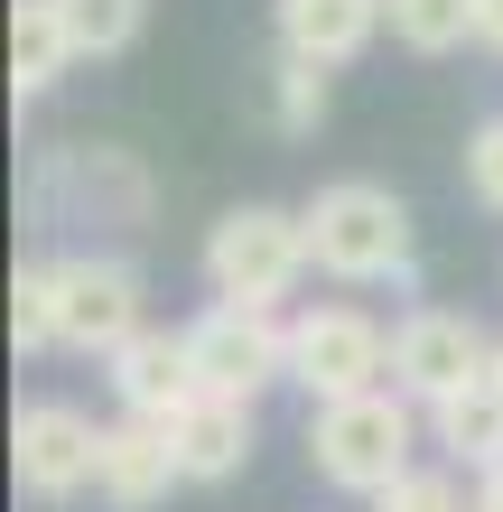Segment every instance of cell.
I'll return each instance as SVG.
<instances>
[{
    "mask_svg": "<svg viewBox=\"0 0 503 512\" xmlns=\"http://www.w3.org/2000/svg\"><path fill=\"white\" fill-rule=\"evenodd\" d=\"M420 401L392 382V391H345V401H317L308 419V466L327 475L336 494H382L392 475H410V447H420Z\"/></svg>",
    "mask_w": 503,
    "mask_h": 512,
    "instance_id": "obj_1",
    "label": "cell"
},
{
    "mask_svg": "<svg viewBox=\"0 0 503 512\" xmlns=\"http://www.w3.org/2000/svg\"><path fill=\"white\" fill-rule=\"evenodd\" d=\"M308 252L345 289L401 280L410 270V205L392 187H373V177H336V187L308 196Z\"/></svg>",
    "mask_w": 503,
    "mask_h": 512,
    "instance_id": "obj_2",
    "label": "cell"
},
{
    "mask_svg": "<svg viewBox=\"0 0 503 512\" xmlns=\"http://www.w3.org/2000/svg\"><path fill=\"white\" fill-rule=\"evenodd\" d=\"M317 270L308 252V215H280V205H233V215L205 233V280L215 298H243V308H280Z\"/></svg>",
    "mask_w": 503,
    "mask_h": 512,
    "instance_id": "obj_3",
    "label": "cell"
},
{
    "mask_svg": "<svg viewBox=\"0 0 503 512\" xmlns=\"http://www.w3.org/2000/svg\"><path fill=\"white\" fill-rule=\"evenodd\" d=\"M187 354H196V382L233 391V401H261L271 382H289V326L271 308H243V298H215L187 326Z\"/></svg>",
    "mask_w": 503,
    "mask_h": 512,
    "instance_id": "obj_4",
    "label": "cell"
},
{
    "mask_svg": "<svg viewBox=\"0 0 503 512\" xmlns=\"http://www.w3.org/2000/svg\"><path fill=\"white\" fill-rule=\"evenodd\" d=\"M392 373V336L364 308H299L289 317V382L308 401H345V391H373Z\"/></svg>",
    "mask_w": 503,
    "mask_h": 512,
    "instance_id": "obj_5",
    "label": "cell"
},
{
    "mask_svg": "<svg viewBox=\"0 0 503 512\" xmlns=\"http://www.w3.org/2000/svg\"><path fill=\"white\" fill-rule=\"evenodd\" d=\"M485 364H494V336H485L476 317H457V308H410V317L392 326V382H401L420 410L476 391Z\"/></svg>",
    "mask_w": 503,
    "mask_h": 512,
    "instance_id": "obj_6",
    "label": "cell"
},
{
    "mask_svg": "<svg viewBox=\"0 0 503 512\" xmlns=\"http://www.w3.org/2000/svg\"><path fill=\"white\" fill-rule=\"evenodd\" d=\"M140 336V270L131 261H103V252H75L56 261V345L66 354H122Z\"/></svg>",
    "mask_w": 503,
    "mask_h": 512,
    "instance_id": "obj_7",
    "label": "cell"
},
{
    "mask_svg": "<svg viewBox=\"0 0 503 512\" xmlns=\"http://www.w3.org/2000/svg\"><path fill=\"white\" fill-rule=\"evenodd\" d=\"M10 466H19V494L75 503L84 485H103V429L75 401H28L10 429Z\"/></svg>",
    "mask_w": 503,
    "mask_h": 512,
    "instance_id": "obj_8",
    "label": "cell"
},
{
    "mask_svg": "<svg viewBox=\"0 0 503 512\" xmlns=\"http://www.w3.org/2000/svg\"><path fill=\"white\" fill-rule=\"evenodd\" d=\"M196 354H187V326L177 336H159V326H140V336L112 354V401L122 410H140V419H177L196 401Z\"/></svg>",
    "mask_w": 503,
    "mask_h": 512,
    "instance_id": "obj_9",
    "label": "cell"
},
{
    "mask_svg": "<svg viewBox=\"0 0 503 512\" xmlns=\"http://www.w3.org/2000/svg\"><path fill=\"white\" fill-rule=\"evenodd\" d=\"M168 438H177L187 485H233V475L252 466V401H233V391H196V401L168 419Z\"/></svg>",
    "mask_w": 503,
    "mask_h": 512,
    "instance_id": "obj_10",
    "label": "cell"
},
{
    "mask_svg": "<svg viewBox=\"0 0 503 512\" xmlns=\"http://www.w3.org/2000/svg\"><path fill=\"white\" fill-rule=\"evenodd\" d=\"M168 485H187L168 419H140V410H122V429H103V494L122 503V512H150Z\"/></svg>",
    "mask_w": 503,
    "mask_h": 512,
    "instance_id": "obj_11",
    "label": "cell"
},
{
    "mask_svg": "<svg viewBox=\"0 0 503 512\" xmlns=\"http://www.w3.org/2000/svg\"><path fill=\"white\" fill-rule=\"evenodd\" d=\"M373 28H392V19H382V0H280V47L289 56H317V66L364 56Z\"/></svg>",
    "mask_w": 503,
    "mask_h": 512,
    "instance_id": "obj_12",
    "label": "cell"
},
{
    "mask_svg": "<svg viewBox=\"0 0 503 512\" xmlns=\"http://www.w3.org/2000/svg\"><path fill=\"white\" fill-rule=\"evenodd\" d=\"M75 66V38H66V19H56V0H19L10 10V94H47L56 75Z\"/></svg>",
    "mask_w": 503,
    "mask_h": 512,
    "instance_id": "obj_13",
    "label": "cell"
},
{
    "mask_svg": "<svg viewBox=\"0 0 503 512\" xmlns=\"http://www.w3.org/2000/svg\"><path fill=\"white\" fill-rule=\"evenodd\" d=\"M429 429H438V447H448L457 466H503V401H494V382H476V391H457V401H438L429 410Z\"/></svg>",
    "mask_w": 503,
    "mask_h": 512,
    "instance_id": "obj_14",
    "label": "cell"
},
{
    "mask_svg": "<svg viewBox=\"0 0 503 512\" xmlns=\"http://www.w3.org/2000/svg\"><path fill=\"white\" fill-rule=\"evenodd\" d=\"M382 19L410 56H448L476 38V0H382Z\"/></svg>",
    "mask_w": 503,
    "mask_h": 512,
    "instance_id": "obj_15",
    "label": "cell"
},
{
    "mask_svg": "<svg viewBox=\"0 0 503 512\" xmlns=\"http://www.w3.org/2000/svg\"><path fill=\"white\" fill-rule=\"evenodd\" d=\"M56 19H66L75 56H122L150 28V0H56Z\"/></svg>",
    "mask_w": 503,
    "mask_h": 512,
    "instance_id": "obj_16",
    "label": "cell"
},
{
    "mask_svg": "<svg viewBox=\"0 0 503 512\" xmlns=\"http://www.w3.org/2000/svg\"><path fill=\"white\" fill-rule=\"evenodd\" d=\"M10 345L19 354L56 345V261H19V280H10Z\"/></svg>",
    "mask_w": 503,
    "mask_h": 512,
    "instance_id": "obj_17",
    "label": "cell"
},
{
    "mask_svg": "<svg viewBox=\"0 0 503 512\" xmlns=\"http://www.w3.org/2000/svg\"><path fill=\"white\" fill-rule=\"evenodd\" d=\"M271 94H280L271 112H280V131H289V140H308L317 122H327V66H317V56H289V47H280Z\"/></svg>",
    "mask_w": 503,
    "mask_h": 512,
    "instance_id": "obj_18",
    "label": "cell"
},
{
    "mask_svg": "<svg viewBox=\"0 0 503 512\" xmlns=\"http://www.w3.org/2000/svg\"><path fill=\"white\" fill-rule=\"evenodd\" d=\"M373 503H382V512H476V503L457 494V475H448V466H410V475H392Z\"/></svg>",
    "mask_w": 503,
    "mask_h": 512,
    "instance_id": "obj_19",
    "label": "cell"
},
{
    "mask_svg": "<svg viewBox=\"0 0 503 512\" xmlns=\"http://www.w3.org/2000/svg\"><path fill=\"white\" fill-rule=\"evenodd\" d=\"M466 196H476L485 215H503V112L476 122V140H466Z\"/></svg>",
    "mask_w": 503,
    "mask_h": 512,
    "instance_id": "obj_20",
    "label": "cell"
},
{
    "mask_svg": "<svg viewBox=\"0 0 503 512\" xmlns=\"http://www.w3.org/2000/svg\"><path fill=\"white\" fill-rule=\"evenodd\" d=\"M476 47L503 56V0H476Z\"/></svg>",
    "mask_w": 503,
    "mask_h": 512,
    "instance_id": "obj_21",
    "label": "cell"
},
{
    "mask_svg": "<svg viewBox=\"0 0 503 512\" xmlns=\"http://www.w3.org/2000/svg\"><path fill=\"white\" fill-rule=\"evenodd\" d=\"M476 512H503V466H485V485H476Z\"/></svg>",
    "mask_w": 503,
    "mask_h": 512,
    "instance_id": "obj_22",
    "label": "cell"
},
{
    "mask_svg": "<svg viewBox=\"0 0 503 512\" xmlns=\"http://www.w3.org/2000/svg\"><path fill=\"white\" fill-rule=\"evenodd\" d=\"M485 382H494V401H503V336H494V364H485Z\"/></svg>",
    "mask_w": 503,
    "mask_h": 512,
    "instance_id": "obj_23",
    "label": "cell"
}]
</instances>
